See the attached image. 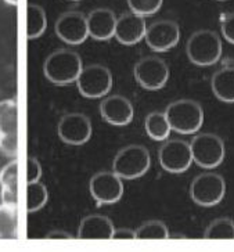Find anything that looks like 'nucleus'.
<instances>
[{
    "mask_svg": "<svg viewBox=\"0 0 234 252\" xmlns=\"http://www.w3.org/2000/svg\"><path fill=\"white\" fill-rule=\"evenodd\" d=\"M158 159L167 172L183 173L193 163L190 143L179 139L165 141L160 149Z\"/></svg>",
    "mask_w": 234,
    "mask_h": 252,
    "instance_id": "9d476101",
    "label": "nucleus"
},
{
    "mask_svg": "<svg viewBox=\"0 0 234 252\" xmlns=\"http://www.w3.org/2000/svg\"><path fill=\"white\" fill-rule=\"evenodd\" d=\"M7 4H11V6H15L17 3H18V0H4Z\"/></svg>",
    "mask_w": 234,
    "mask_h": 252,
    "instance_id": "2f4dec72",
    "label": "nucleus"
},
{
    "mask_svg": "<svg viewBox=\"0 0 234 252\" xmlns=\"http://www.w3.org/2000/svg\"><path fill=\"white\" fill-rule=\"evenodd\" d=\"M72 1H78V0H72Z\"/></svg>",
    "mask_w": 234,
    "mask_h": 252,
    "instance_id": "473e14b6",
    "label": "nucleus"
},
{
    "mask_svg": "<svg viewBox=\"0 0 234 252\" xmlns=\"http://www.w3.org/2000/svg\"><path fill=\"white\" fill-rule=\"evenodd\" d=\"M100 114L110 125L126 126L132 122L133 105L126 97L114 94L102 100L100 104Z\"/></svg>",
    "mask_w": 234,
    "mask_h": 252,
    "instance_id": "dca6fc26",
    "label": "nucleus"
},
{
    "mask_svg": "<svg viewBox=\"0 0 234 252\" xmlns=\"http://www.w3.org/2000/svg\"><path fill=\"white\" fill-rule=\"evenodd\" d=\"M49 200V191L40 182L27 185V212L33 214L46 205Z\"/></svg>",
    "mask_w": 234,
    "mask_h": 252,
    "instance_id": "b1692460",
    "label": "nucleus"
},
{
    "mask_svg": "<svg viewBox=\"0 0 234 252\" xmlns=\"http://www.w3.org/2000/svg\"><path fill=\"white\" fill-rule=\"evenodd\" d=\"M47 28V17L44 10L37 4H28L27 7V37L37 39Z\"/></svg>",
    "mask_w": 234,
    "mask_h": 252,
    "instance_id": "4be33fe9",
    "label": "nucleus"
},
{
    "mask_svg": "<svg viewBox=\"0 0 234 252\" xmlns=\"http://www.w3.org/2000/svg\"><path fill=\"white\" fill-rule=\"evenodd\" d=\"M172 130L180 134L197 133L204 124V110L194 100H176L165 110Z\"/></svg>",
    "mask_w": 234,
    "mask_h": 252,
    "instance_id": "f03ea898",
    "label": "nucleus"
},
{
    "mask_svg": "<svg viewBox=\"0 0 234 252\" xmlns=\"http://www.w3.org/2000/svg\"><path fill=\"white\" fill-rule=\"evenodd\" d=\"M75 83L83 97L100 98L110 93L112 88V75L107 67L93 64L83 67Z\"/></svg>",
    "mask_w": 234,
    "mask_h": 252,
    "instance_id": "6e6552de",
    "label": "nucleus"
},
{
    "mask_svg": "<svg viewBox=\"0 0 234 252\" xmlns=\"http://www.w3.org/2000/svg\"><path fill=\"white\" fill-rule=\"evenodd\" d=\"M136 240H167L170 238L167 224L161 220H148L134 230Z\"/></svg>",
    "mask_w": 234,
    "mask_h": 252,
    "instance_id": "a878e982",
    "label": "nucleus"
},
{
    "mask_svg": "<svg viewBox=\"0 0 234 252\" xmlns=\"http://www.w3.org/2000/svg\"><path fill=\"white\" fill-rule=\"evenodd\" d=\"M147 32L146 18L133 13H125L117 18L115 35L121 45L133 46L137 45L141 39H144Z\"/></svg>",
    "mask_w": 234,
    "mask_h": 252,
    "instance_id": "2eb2a0df",
    "label": "nucleus"
},
{
    "mask_svg": "<svg viewBox=\"0 0 234 252\" xmlns=\"http://www.w3.org/2000/svg\"><path fill=\"white\" fill-rule=\"evenodd\" d=\"M90 194L97 205L117 204L124 195L122 179L118 178L114 172H99L89 183Z\"/></svg>",
    "mask_w": 234,
    "mask_h": 252,
    "instance_id": "f8f14e48",
    "label": "nucleus"
},
{
    "mask_svg": "<svg viewBox=\"0 0 234 252\" xmlns=\"http://www.w3.org/2000/svg\"><path fill=\"white\" fill-rule=\"evenodd\" d=\"M42 178V165L35 157H30L27 161V185L40 182Z\"/></svg>",
    "mask_w": 234,
    "mask_h": 252,
    "instance_id": "cd10ccee",
    "label": "nucleus"
},
{
    "mask_svg": "<svg viewBox=\"0 0 234 252\" xmlns=\"http://www.w3.org/2000/svg\"><path fill=\"white\" fill-rule=\"evenodd\" d=\"M59 137L69 146H82L88 143L93 133L90 119L81 112H69L60 119L57 126Z\"/></svg>",
    "mask_w": 234,
    "mask_h": 252,
    "instance_id": "9b49d317",
    "label": "nucleus"
},
{
    "mask_svg": "<svg viewBox=\"0 0 234 252\" xmlns=\"http://www.w3.org/2000/svg\"><path fill=\"white\" fill-rule=\"evenodd\" d=\"M46 238L47 240H72L73 236H71L67 231H63V230H53L50 233H47Z\"/></svg>",
    "mask_w": 234,
    "mask_h": 252,
    "instance_id": "7c9ffc66",
    "label": "nucleus"
},
{
    "mask_svg": "<svg viewBox=\"0 0 234 252\" xmlns=\"http://www.w3.org/2000/svg\"><path fill=\"white\" fill-rule=\"evenodd\" d=\"M0 201L18 207V161L11 159L0 169Z\"/></svg>",
    "mask_w": 234,
    "mask_h": 252,
    "instance_id": "6ab92c4d",
    "label": "nucleus"
},
{
    "mask_svg": "<svg viewBox=\"0 0 234 252\" xmlns=\"http://www.w3.org/2000/svg\"><path fill=\"white\" fill-rule=\"evenodd\" d=\"M219 1H225V0H219Z\"/></svg>",
    "mask_w": 234,
    "mask_h": 252,
    "instance_id": "72a5a7b5",
    "label": "nucleus"
},
{
    "mask_svg": "<svg viewBox=\"0 0 234 252\" xmlns=\"http://www.w3.org/2000/svg\"><path fill=\"white\" fill-rule=\"evenodd\" d=\"M18 237V211L17 207L0 204V238Z\"/></svg>",
    "mask_w": 234,
    "mask_h": 252,
    "instance_id": "5701e85b",
    "label": "nucleus"
},
{
    "mask_svg": "<svg viewBox=\"0 0 234 252\" xmlns=\"http://www.w3.org/2000/svg\"><path fill=\"white\" fill-rule=\"evenodd\" d=\"M83 69L81 56L69 49H61L51 53L44 60L43 74L46 79L54 85L66 86L76 82Z\"/></svg>",
    "mask_w": 234,
    "mask_h": 252,
    "instance_id": "f257e3e1",
    "label": "nucleus"
},
{
    "mask_svg": "<svg viewBox=\"0 0 234 252\" xmlns=\"http://www.w3.org/2000/svg\"><path fill=\"white\" fill-rule=\"evenodd\" d=\"M144 127L147 134L155 141L167 140L172 132L168 119L165 117V112L160 111H154L147 115Z\"/></svg>",
    "mask_w": 234,
    "mask_h": 252,
    "instance_id": "412c9836",
    "label": "nucleus"
},
{
    "mask_svg": "<svg viewBox=\"0 0 234 252\" xmlns=\"http://www.w3.org/2000/svg\"><path fill=\"white\" fill-rule=\"evenodd\" d=\"M193 162L200 168L213 169L218 168L225 159L226 149L225 143L218 134L201 133L197 134L190 143Z\"/></svg>",
    "mask_w": 234,
    "mask_h": 252,
    "instance_id": "39448f33",
    "label": "nucleus"
},
{
    "mask_svg": "<svg viewBox=\"0 0 234 252\" xmlns=\"http://www.w3.org/2000/svg\"><path fill=\"white\" fill-rule=\"evenodd\" d=\"M164 0H128V6L133 14H137L143 18L158 13L162 7Z\"/></svg>",
    "mask_w": 234,
    "mask_h": 252,
    "instance_id": "bb28decb",
    "label": "nucleus"
},
{
    "mask_svg": "<svg viewBox=\"0 0 234 252\" xmlns=\"http://www.w3.org/2000/svg\"><path fill=\"white\" fill-rule=\"evenodd\" d=\"M89 36L96 40H108L115 35L117 17L108 8H96L86 15Z\"/></svg>",
    "mask_w": 234,
    "mask_h": 252,
    "instance_id": "f3484780",
    "label": "nucleus"
},
{
    "mask_svg": "<svg viewBox=\"0 0 234 252\" xmlns=\"http://www.w3.org/2000/svg\"><path fill=\"white\" fill-rule=\"evenodd\" d=\"M220 30H222V35L227 42L234 45V13L225 15V18L220 24Z\"/></svg>",
    "mask_w": 234,
    "mask_h": 252,
    "instance_id": "c85d7f7f",
    "label": "nucleus"
},
{
    "mask_svg": "<svg viewBox=\"0 0 234 252\" xmlns=\"http://www.w3.org/2000/svg\"><path fill=\"white\" fill-rule=\"evenodd\" d=\"M0 151L11 159L18 156V108L15 98L0 101Z\"/></svg>",
    "mask_w": 234,
    "mask_h": 252,
    "instance_id": "423d86ee",
    "label": "nucleus"
},
{
    "mask_svg": "<svg viewBox=\"0 0 234 252\" xmlns=\"http://www.w3.org/2000/svg\"><path fill=\"white\" fill-rule=\"evenodd\" d=\"M112 240H136V233L134 230L125 229V227L115 229L112 234Z\"/></svg>",
    "mask_w": 234,
    "mask_h": 252,
    "instance_id": "c756f323",
    "label": "nucleus"
},
{
    "mask_svg": "<svg viewBox=\"0 0 234 252\" xmlns=\"http://www.w3.org/2000/svg\"><path fill=\"white\" fill-rule=\"evenodd\" d=\"M206 240H234V222L229 218L215 219L205 230Z\"/></svg>",
    "mask_w": 234,
    "mask_h": 252,
    "instance_id": "393cba45",
    "label": "nucleus"
},
{
    "mask_svg": "<svg viewBox=\"0 0 234 252\" xmlns=\"http://www.w3.org/2000/svg\"><path fill=\"white\" fill-rule=\"evenodd\" d=\"M133 74L136 82L143 89L154 92L162 89L168 83L169 67L160 57L147 56L134 65Z\"/></svg>",
    "mask_w": 234,
    "mask_h": 252,
    "instance_id": "1a4fd4ad",
    "label": "nucleus"
},
{
    "mask_svg": "<svg viewBox=\"0 0 234 252\" xmlns=\"http://www.w3.org/2000/svg\"><path fill=\"white\" fill-rule=\"evenodd\" d=\"M114 223L110 218L104 215H89L82 219L79 229H78V238L81 240H108L114 234Z\"/></svg>",
    "mask_w": 234,
    "mask_h": 252,
    "instance_id": "a211bd4d",
    "label": "nucleus"
},
{
    "mask_svg": "<svg viewBox=\"0 0 234 252\" xmlns=\"http://www.w3.org/2000/svg\"><path fill=\"white\" fill-rule=\"evenodd\" d=\"M226 182L215 172L201 173L191 182L190 197L197 205L213 207L225 198Z\"/></svg>",
    "mask_w": 234,
    "mask_h": 252,
    "instance_id": "0eeeda50",
    "label": "nucleus"
},
{
    "mask_svg": "<svg viewBox=\"0 0 234 252\" xmlns=\"http://www.w3.org/2000/svg\"><path fill=\"white\" fill-rule=\"evenodd\" d=\"M222 52L223 47L219 35L209 30L194 32L186 43L187 57L198 67H209L216 64L222 57Z\"/></svg>",
    "mask_w": 234,
    "mask_h": 252,
    "instance_id": "7ed1b4c3",
    "label": "nucleus"
},
{
    "mask_svg": "<svg viewBox=\"0 0 234 252\" xmlns=\"http://www.w3.org/2000/svg\"><path fill=\"white\" fill-rule=\"evenodd\" d=\"M147 46L157 53L168 52L180 40V28L175 21L161 20L151 24L146 32Z\"/></svg>",
    "mask_w": 234,
    "mask_h": 252,
    "instance_id": "4468645a",
    "label": "nucleus"
},
{
    "mask_svg": "<svg viewBox=\"0 0 234 252\" xmlns=\"http://www.w3.org/2000/svg\"><path fill=\"white\" fill-rule=\"evenodd\" d=\"M211 88L218 100L234 103V67H225L216 71L211 79Z\"/></svg>",
    "mask_w": 234,
    "mask_h": 252,
    "instance_id": "aec40b11",
    "label": "nucleus"
},
{
    "mask_svg": "<svg viewBox=\"0 0 234 252\" xmlns=\"http://www.w3.org/2000/svg\"><path fill=\"white\" fill-rule=\"evenodd\" d=\"M151 165V157L146 147L139 144L126 146L118 153L114 162L112 172L122 180H133L141 178Z\"/></svg>",
    "mask_w": 234,
    "mask_h": 252,
    "instance_id": "20e7f679",
    "label": "nucleus"
},
{
    "mask_svg": "<svg viewBox=\"0 0 234 252\" xmlns=\"http://www.w3.org/2000/svg\"><path fill=\"white\" fill-rule=\"evenodd\" d=\"M56 35L69 46L82 45L89 36L86 17L78 11H67L54 25Z\"/></svg>",
    "mask_w": 234,
    "mask_h": 252,
    "instance_id": "ddd939ff",
    "label": "nucleus"
}]
</instances>
